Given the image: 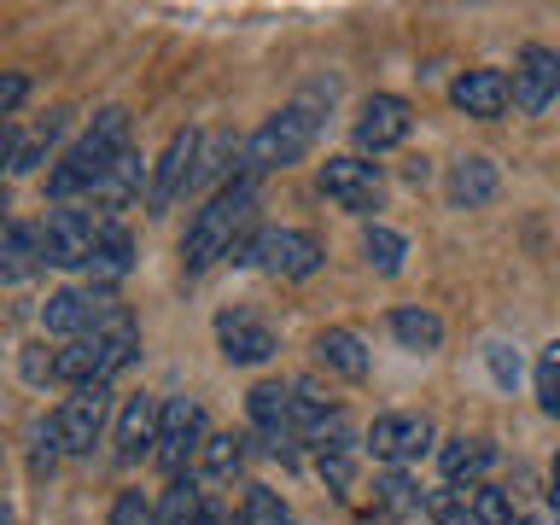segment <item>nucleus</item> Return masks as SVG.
Returning a JSON list of instances; mask_svg holds the SVG:
<instances>
[{
  "mask_svg": "<svg viewBox=\"0 0 560 525\" xmlns=\"http://www.w3.org/2000/svg\"><path fill=\"white\" fill-rule=\"evenodd\" d=\"M122 152H129V112H122V105H105V112L88 122V135L47 170V192H52L59 205H77L82 192L94 199L100 175L112 170Z\"/></svg>",
  "mask_w": 560,
  "mask_h": 525,
  "instance_id": "obj_1",
  "label": "nucleus"
},
{
  "mask_svg": "<svg viewBox=\"0 0 560 525\" xmlns=\"http://www.w3.org/2000/svg\"><path fill=\"white\" fill-rule=\"evenodd\" d=\"M135 350H140V327H135V315L117 304L94 332L70 339L65 350H52V357H59V380L82 392V385H112V374H122V368L135 362Z\"/></svg>",
  "mask_w": 560,
  "mask_h": 525,
  "instance_id": "obj_2",
  "label": "nucleus"
},
{
  "mask_svg": "<svg viewBox=\"0 0 560 525\" xmlns=\"http://www.w3.org/2000/svg\"><path fill=\"white\" fill-rule=\"evenodd\" d=\"M252 175H240L234 187H222V192H210V205L192 217L187 228V240H182V262H187V275H199L210 269L217 257H234V245L245 240V222H252Z\"/></svg>",
  "mask_w": 560,
  "mask_h": 525,
  "instance_id": "obj_3",
  "label": "nucleus"
},
{
  "mask_svg": "<svg viewBox=\"0 0 560 525\" xmlns=\"http://www.w3.org/2000/svg\"><path fill=\"white\" fill-rule=\"evenodd\" d=\"M310 140H315V112L310 105H287V112H275L262 129L245 140V175H269V170H287L298 164V158L310 152Z\"/></svg>",
  "mask_w": 560,
  "mask_h": 525,
  "instance_id": "obj_4",
  "label": "nucleus"
},
{
  "mask_svg": "<svg viewBox=\"0 0 560 525\" xmlns=\"http://www.w3.org/2000/svg\"><path fill=\"white\" fill-rule=\"evenodd\" d=\"M322 240L310 234V228H269V234L257 240H240L234 245V262H262L269 275L280 280H310L315 269H322Z\"/></svg>",
  "mask_w": 560,
  "mask_h": 525,
  "instance_id": "obj_5",
  "label": "nucleus"
},
{
  "mask_svg": "<svg viewBox=\"0 0 560 525\" xmlns=\"http://www.w3.org/2000/svg\"><path fill=\"white\" fill-rule=\"evenodd\" d=\"M105 228H112V222H100V210L52 205L47 222H42L47 262H52V269H88V262H94V252H100V240H105Z\"/></svg>",
  "mask_w": 560,
  "mask_h": 525,
  "instance_id": "obj_6",
  "label": "nucleus"
},
{
  "mask_svg": "<svg viewBox=\"0 0 560 525\" xmlns=\"http://www.w3.org/2000/svg\"><path fill=\"white\" fill-rule=\"evenodd\" d=\"M205 444H210V432H205V402H199V397H170V402H164V432H158V455H152V462L182 479L187 462L199 467V450H205Z\"/></svg>",
  "mask_w": 560,
  "mask_h": 525,
  "instance_id": "obj_7",
  "label": "nucleus"
},
{
  "mask_svg": "<svg viewBox=\"0 0 560 525\" xmlns=\"http://www.w3.org/2000/svg\"><path fill=\"white\" fill-rule=\"evenodd\" d=\"M105 420H112V392H105V385H82V392L65 397L59 415H52L59 450H65V455H88V450L105 438Z\"/></svg>",
  "mask_w": 560,
  "mask_h": 525,
  "instance_id": "obj_8",
  "label": "nucleus"
},
{
  "mask_svg": "<svg viewBox=\"0 0 560 525\" xmlns=\"http://www.w3.org/2000/svg\"><path fill=\"white\" fill-rule=\"evenodd\" d=\"M199 152H205V135L199 129H175L170 135V147L164 158H158V170H152V210H170L182 192H192V182H199Z\"/></svg>",
  "mask_w": 560,
  "mask_h": 525,
  "instance_id": "obj_9",
  "label": "nucleus"
},
{
  "mask_svg": "<svg viewBox=\"0 0 560 525\" xmlns=\"http://www.w3.org/2000/svg\"><path fill=\"white\" fill-rule=\"evenodd\" d=\"M322 192L339 210L368 217V210H380L385 175H380V164H368V158H327V164H322Z\"/></svg>",
  "mask_w": 560,
  "mask_h": 525,
  "instance_id": "obj_10",
  "label": "nucleus"
},
{
  "mask_svg": "<svg viewBox=\"0 0 560 525\" xmlns=\"http://www.w3.org/2000/svg\"><path fill=\"white\" fill-rule=\"evenodd\" d=\"M415 129V112H409V100H397V94H374V100H362V112H357V147L362 152H392L402 147Z\"/></svg>",
  "mask_w": 560,
  "mask_h": 525,
  "instance_id": "obj_11",
  "label": "nucleus"
},
{
  "mask_svg": "<svg viewBox=\"0 0 560 525\" xmlns=\"http://www.w3.org/2000/svg\"><path fill=\"white\" fill-rule=\"evenodd\" d=\"M560 94V52L555 47H525L514 59V105L525 117L549 112V100Z\"/></svg>",
  "mask_w": 560,
  "mask_h": 525,
  "instance_id": "obj_12",
  "label": "nucleus"
},
{
  "mask_svg": "<svg viewBox=\"0 0 560 525\" xmlns=\"http://www.w3.org/2000/svg\"><path fill=\"white\" fill-rule=\"evenodd\" d=\"M450 105L455 112H467V117H479V122H497L508 105H514V82L502 77V70H462V77L450 82Z\"/></svg>",
  "mask_w": 560,
  "mask_h": 525,
  "instance_id": "obj_13",
  "label": "nucleus"
},
{
  "mask_svg": "<svg viewBox=\"0 0 560 525\" xmlns=\"http://www.w3.org/2000/svg\"><path fill=\"white\" fill-rule=\"evenodd\" d=\"M217 345H222V357L240 362V368H257V362L275 357V332L252 310H222L217 315Z\"/></svg>",
  "mask_w": 560,
  "mask_h": 525,
  "instance_id": "obj_14",
  "label": "nucleus"
},
{
  "mask_svg": "<svg viewBox=\"0 0 560 525\" xmlns=\"http://www.w3.org/2000/svg\"><path fill=\"white\" fill-rule=\"evenodd\" d=\"M245 409H252V427L269 438V450H275V455L298 438V397H292V385H275V380L252 385Z\"/></svg>",
  "mask_w": 560,
  "mask_h": 525,
  "instance_id": "obj_15",
  "label": "nucleus"
},
{
  "mask_svg": "<svg viewBox=\"0 0 560 525\" xmlns=\"http://www.w3.org/2000/svg\"><path fill=\"white\" fill-rule=\"evenodd\" d=\"M427 444H432V420L427 415H380L374 427H368V450H374L380 462H392V467L415 462Z\"/></svg>",
  "mask_w": 560,
  "mask_h": 525,
  "instance_id": "obj_16",
  "label": "nucleus"
},
{
  "mask_svg": "<svg viewBox=\"0 0 560 525\" xmlns=\"http://www.w3.org/2000/svg\"><path fill=\"white\" fill-rule=\"evenodd\" d=\"M158 432H164V402L158 397H129L122 415H117V455L122 462L158 455Z\"/></svg>",
  "mask_w": 560,
  "mask_h": 525,
  "instance_id": "obj_17",
  "label": "nucleus"
},
{
  "mask_svg": "<svg viewBox=\"0 0 560 525\" xmlns=\"http://www.w3.org/2000/svg\"><path fill=\"white\" fill-rule=\"evenodd\" d=\"M140 187L152 192V182H147V158H140L135 147L117 158L112 170L100 175V187H94V205H100V217H112V210H129L135 199H140Z\"/></svg>",
  "mask_w": 560,
  "mask_h": 525,
  "instance_id": "obj_18",
  "label": "nucleus"
},
{
  "mask_svg": "<svg viewBox=\"0 0 560 525\" xmlns=\"http://www.w3.org/2000/svg\"><path fill=\"white\" fill-rule=\"evenodd\" d=\"M65 129V117H47V122H35V129H24V122H7V175H30L35 164H47V147H52V135Z\"/></svg>",
  "mask_w": 560,
  "mask_h": 525,
  "instance_id": "obj_19",
  "label": "nucleus"
},
{
  "mask_svg": "<svg viewBox=\"0 0 560 525\" xmlns=\"http://www.w3.org/2000/svg\"><path fill=\"white\" fill-rule=\"evenodd\" d=\"M315 362H322L327 374H339V380H368V345L350 327L315 332Z\"/></svg>",
  "mask_w": 560,
  "mask_h": 525,
  "instance_id": "obj_20",
  "label": "nucleus"
},
{
  "mask_svg": "<svg viewBox=\"0 0 560 525\" xmlns=\"http://www.w3.org/2000/svg\"><path fill=\"white\" fill-rule=\"evenodd\" d=\"M497 187H502V175L490 158H455V170H450V205H462V210H479L497 199Z\"/></svg>",
  "mask_w": 560,
  "mask_h": 525,
  "instance_id": "obj_21",
  "label": "nucleus"
},
{
  "mask_svg": "<svg viewBox=\"0 0 560 525\" xmlns=\"http://www.w3.org/2000/svg\"><path fill=\"white\" fill-rule=\"evenodd\" d=\"M35 262H47V240H42V228H30V222H7V240H0V275L12 280H30L35 275Z\"/></svg>",
  "mask_w": 560,
  "mask_h": 525,
  "instance_id": "obj_22",
  "label": "nucleus"
},
{
  "mask_svg": "<svg viewBox=\"0 0 560 525\" xmlns=\"http://www.w3.org/2000/svg\"><path fill=\"white\" fill-rule=\"evenodd\" d=\"M129 269H135V234L112 222V228H105V240H100V252H94V262H88V280H94L100 292H112Z\"/></svg>",
  "mask_w": 560,
  "mask_h": 525,
  "instance_id": "obj_23",
  "label": "nucleus"
},
{
  "mask_svg": "<svg viewBox=\"0 0 560 525\" xmlns=\"http://www.w3.org/2000/svg\"><path fill=\"white\" fill-rule=\"evenodd\" d=\"M490 462H497V444H490V438H450V444L438 450V467H444L450 485H462V479L472 485Z\"/></svg>",
  "mask_w": 560,
  "mask_h": 525,
  "instance_id": "obj_24",
  "label": "nucleus"
},
{
  "mask_svg": "<svg viewBox=\"0 0 560 525\" xmlns=\"http://www.w3.org/2000/svg\"><path fill=\"white\" fill-rule=\"evenodd\" d=\"M392 339L402 350H438L444 345V322L420 304H402V310H392Z\"/></svg>",
  "mask_w": 560,
  "mask_h": 525,
  "instance_id": "obj_25",
  "label": "nucleus"
},
{
  "mask_svg": "<svg viewBox=\"0 0 560 525\" xmlns=\"http://www.w3.org/2000/svg\"><path fill=\"white\" fill-rule=\"evenodd\" d=\"M205 490H199V479H175L170 490H164V502H158V525H205Z\"/></svg>",
  "mask_w": 560,
  "mask_h": 525,
  "instance_id": "obj_26",
  "label": "nucleus"
},
{
  "mask_svg": "<svg viewBox=\"0 0 560 525\" xmlns=\"http://www.w3.org/2000/svg\"><path fill=\"white\" fill-rule=\"evenodd\" d=\"M240 467H245V438L210 432V444L199 450V479H234Z\"/></svg>",
  "mask_w": 560,
  "mask_h": 525,
  "instance_id": "obj_27",
  "label": "nucleus"
},
{
  "mask_svg": "<svg viewBox=\"0 0 560 525\" xmlns=\"http://www.w3.org/2000/svg\"><path fill=\"white\" fill-rule=\"evenodd\" d=\"M362 257L374 262L380 275H402V257H409V240L397 234V228H385V222H374L362 234Z\"/></svg>",
  "mask_w": 560,
  "mask_h": 525,
  "instance_id": "obj_28",
  "label": "nucleus"
},
{
  "mask_svg": "<svg viewBox=\"0 0 560 525\" xmlns=\"http://www.w3.org/2000/svg\"><path fill=\"white\" fill-rule=\"evenodd\" d=\"M467 508H472V520H479V525H520L508 490H497V485H467Z\"/></svg>",
  "mask_w": 560,
  "mask_h": 525,
  "instance_id": "obj_29",
  "label": "nucleus"
},
{
  "mask_svg": "<svg viewBox=\"0 0 560 525\" xmlns=\"http://www.w3.org/2000/svg\"><path fill=\"white\" fill-rule=\"evenodd\" d=\"M240 525H298V520H292V508L280 502L275 490L252 485V490H245V508H240Z\"/></svg>",
  "mask_w": 560,
  "mask_h": 525,
  "instance_id": "obj_30",
  "label": "nucleus"
},
{
  "mask_svg": "<svg viewBox=\"0 0 560 525\" xmlns=\"http://www.w3.org/2000/svg\"><path fill=\"white\" fill-rule=\"evenodd\" d=\"M374 502L385 508V514H402V508H420V485L409 479V472H380V485H374Z\"/></svg>",
  "mask_w": 560,
  "mask_h": 525,
  "instance_id": "obj_31",
  "label": "nucleus"
},
{
  "mask_svg": "<svg viewBox=\"0 0 560 525\" xmlns=\"http://www.w3.org/2000/svg\"><path fill=\"white\" fill-rule=\"evenodd\" d=\"M537 397H542V415L560 420V345L537 357Z\"/></svg>",
  "mask_w": 560,
  "mask_h": 525,
  "instance_id": "obj_32",
  "label": "nucleus"
},
{
  "mask_svg": "<svg viewBox=\"0 0 560 525\" xmlns=\"http://www.w3.org/2000/svg\"><path fill=\"white\" fill-rule=\"evenodd\" d=\"M112 525H158V508L140 497V490H122L112 502Z\"/></svg>",
  "mask_w": 560,
  "mask_h": 525,
  "instance_id": "obj_33",
  "label": "nucleus"
},
{
  "mask_svg": "<svg viewBox=\"0 0 560 525\" xmlns=\"http://www.w3.org/2000/svg\"><path fill=\"white\" fill-rule=\"evenodd\" d=\"M485 357H490V374H497V385H520V357H514L508 345H490Z\"/></svg>",
  "mask_w": 560,
  "mask_h": 525,
  "instance_id": "obj_34",
  "label": "nucleus"
},
{
  "mask_svg": "<svg viewBox=\"0 0 560 525\" xmlns=\"http://www.w3.org/2000/svg\"><path fill=\"white\" fill-rule=\"evenodd\" d=\"M432 514H438V525H479V520H472V508L455 502L450 490H444V497H432Z\"/></svg>",
  "mask_w": 560,
  "mask_h": 525,
  "instance_id": "obj_35",
  "label": "nucleus"
},
{
  "mask_svg": "<svg viewBox=\"0 0 560 525\" xmlns=\"http://www.w3.org/2000/svg\"><path fill=\"white\" fill-rule=\"evenodd\" d=\"M24 94H30V82L18 77V70H7V77H0V117H12L18 105H24Z\"/></svg>",
  "mask_w": 560,
  "mask_h": 525,
  "instance_id": "obj_36",
  "label": "nucleus"
},
{
  "mask_svg": "<svg viewBox=\"0 0 560 525\" xmlns=\"http://www.w3.org/2000/svg\"><path fill=\"white\" fill-rule=\"evenodd\" d=\"M322 479H327L332 490H345V485H350V455H322Z\"/></svg>",
  "mask_w": 560,
  "mask_h": 525,
  "instance_id": "obj_37",
  "label": "nucleus"
},
{
  "mask_svg": "<svg viewBox=\"0 0 560 525\" xmlns=\"http://www.w3.org/2000/svg\"><path fill=\"white\" fill-rule=\"evenodd\" d=\"M549 502H555V514H560V462H555V490H549Z\"/></svg>",
  "mask_w": 560,
  "mask_h": 525,
  "instance_id": "obj_38",
  "label": "nucleus"
},
{
  "mask_svg": "<svg viewBox=\"0 0 560 525\" xmlns=\"http://www.w3.org/2000/svg\"><path fill=\"white\" fill-rule=\"evenodd\" d=\"M357 525H385V520H357Z\"/></svg>",
  "mask_w": 560,
  "mask_h": 525,
  "instance_id": "obj_39",
  "label": "nucleus"
}]
</instances>
